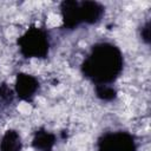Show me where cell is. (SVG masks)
Listing matches in <instances>:
<instances>
[{
	"mask_svg": "<svg viewBox=\"0 0 151 151\" xmlns=\"http://www.w3.org/2000/svg\"><path fill=\"white\" fill-rule=\"evenodd\" d=\"M124 57L119 47L109 41L92 46L80 70L83 76L94 85H112L122 74Z\"/></svg>",
	"mask_w": 151,
	"mask_h": 151,
	"instance_id": "6da1fadb",
	"label": "cell"
},
{
	"mask_svg": "<svg viewBox=\"0 0 151 151\" xmlns=\"http://www.w3.org/2000/svg\"><path fill=\"white\" fill-rule=\"evenodd\" d=\"M64 26L67 29H76L81 25H94L101 20L105 7L97 1L67 0L60 5Z\"/></svg>",
	"mask_w": 151,
	"mask_h": 151,
	"instance_id": "7a4b0ae2",
	"label": "cell"
},
{
	"mask_svg": "<svg viewBox=\"0 0 151 151\" xmlns=\"http://www.w3.org/2000/svg\"><path fill=\"white\" fill-rule=\"evenodd\" d=\"M18 46L25 58L44 59L51 48L50 34L42 27H31L19 38Z\"/></svg>",
	"mask_w": 151,
	"mask_h": 151,
	"instance_id": "3957f363",
	"label": "cell"
},
{
	"mask_svg": "<svg viewBox=\"0 0 151 151\" xmlns=\"http://www.w3.org/2000/svg\"><path fill=\"white\" fill-rule=\"evenodd\" d=\"M97 151H137V143L126 131L106 132L99 137Z\"/></svg>",
	"mask_w": 151,
	"mask_h": 151,
	"instance_id": "277c9868",
	"label": "cell"
},
{
	"mask_svg": "<svg viewBox=\"0 0 151 151\" xmlns=\"http://www.w3.org/2000/svg\"><path fill=\"white\" fill-rule=\"evenodd\" d=\"M39 91L40 83L34 76L27 73H18L14 85V93L19 99L28 103L33 101Z\"/></svg>",
	"mask_w": 151,
	"mask_h": 151,
	"instance_id": "5b68a950",
	"label": "cell"
},
{
	"mask_svg": "<svg viewBox=\"0 0 151 151\" xmlns=\"http://www.w3.org/2000/svg\"><path fill=\"white\" fill-rule=\"evenodd\" d=\"M57 136L46 129H39L32 139V146L35 151H53Z\"/></svg>",
	"mask_w": 151,
	"mask_h": 151,
	"instance_id": "8992f818",
	"label": "cell"
},
{
	"mask_svg": "<svg viewBox=\"0 0 151 151\" xmlns=\"http://www.w3.org/2000/svg\"><path fill=\"white\" fill-rule=\"evenodd\" d=\"M22 142L18 131L8 130L0 140V151H21Z\"/></svg>",
	"mask_w": 151,
	"mask_h": 151,
	"instance_id": "52a82bcc",
	"label": "cell"
},
{
	"mask_svg": "<svg viewBox=\"0 0 151 151\" xmlns=\"http://www.w3.org/2000/svg\"><path fill=\"white\" fill-rule=\"evenodd\" d=\"M15 93L6 83H0V112L7 110L14 101Z\"/></svg>",
	"mask_w": 151,
	"mask_h": 151,
	"instance_id": "ba28073f",
	"label": "cell"
},
{
	"mask_svg": "<svg viewBox=\"0 0 151 151\" xmlns=\"http://www.w3.org/2000/svg\"><path fill=\"white\" fill-rule=\"evenodd\" d=\"M94 92L103 101H112L117 98V90L113 85H94Z\"/></svg>",
	"mask_w": 151,
	"mask_h": 151,
	"instance_id": "9c48e42d",
	"label": "cell"
},
{
	"mask_svg": "<svg viewBox=\"0 0 151 151\" xmlns=\"http://www.w3.org/2000/svg\"><path fill=\"white\" fill-rule=\"evenodd\" d=\"M140 37H142V39L146 44H149V41H150V21H146L142 26V28H140Z\"/></svg>",
	"mask_w": 151,
	"mask_h": 151,
	"instance_id": "30bf717a",
	"label": "cell"
}]
</instances>
